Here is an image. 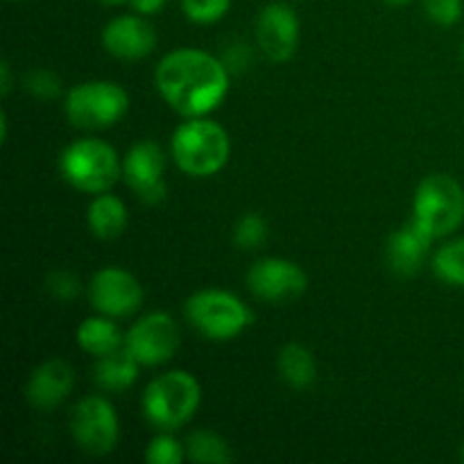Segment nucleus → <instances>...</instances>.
I'll list each match as a JSON object with an SVG mask.
<instances>
[{
	"label": "nucleus",
	"instance_id": "obj_2",
	"mask_svg": "<svg viewBox=\"0 0 464 464\" xmlns=\"http://www.w3.org/2000/svg\"><path fill=\"white\" fill-rule=\"evenodd\" d=\"M170 152L177 168L188 177H211L229 161V134L207 116L188 118L172 134Z\"/></svg>",
	"mask_w": 464,
	"mask_h": 464
},
{
	"label": "nucleus",
	"instance_id": "obj_20",
	"mask_svg": "<svg viewBox=\"0 0 464 464\" xmlns=\"http://www.w3.org/2000/svg\"><path fill=\"white\" fill-rule=\"evenodd\" d=\"M276 370H279L281 381L293 390L313 388L317 379L315 358L299 343H288L281 347L276 356Z\"/></svg>",
	"mask_w": 464,
	"mask_h": 464
},
{
	"label": "nucleus",
	"instance_id": "obj_23",
	"mask_svg": "<svg viewBox=\"0 0 464 464\" xmlns=\"http://www.w3.org/2000/svg\"><path fill=\"white\" fill-rule=\"evenodd\" d=\"M267 236H270V227H267L266 218L261 213H245L234 225V243L243 252H252V249L263 247Z\"/></svg>",
	"mask_w": 464,
	"mask_h": 464
},
{
	"label": "nucleus",
	"instance_id": "obj_16",
	"mask_svg": "<svg viewBox=\"0 0 464 464\" xmlns=\"http://www.w3.org/2000/svg\"><path fill=\"white\" fill-rule=\"evenodd\" d=\"M430 243L433 238L415 220L406 222L388 238L385 258H388L390 270L397 276H415L424 267Z\"/></svg>",
	"mask_w": 464,
	"mask_h": 464
},
{
	"label": "nucleus",
	"instance_id": "obj_15",
	"mask_svg": "<svg viewBox=\"0 0 464 464\" xmlns=\"http://www.w3.org/2000/svg\"><path fill=\"white\" fill-rule=\"evenodd\" d=\"M72 383H75V372L62 358H48L34 367L27 379L25 397L32 408L39 411H53L62 406L71 394Z\"/></svg>",
	"mask_w": 464,
	"mask_h": 464
},
{
	"label": "nucleus",
	"instance_id": "obj_7",
	"mask_svg": "<svg viewBox=\"0 0 464 464\" xmlns=\"http://www.w3.org/2000/svg\"><path fill=\"white\" fill-rule=\"evenodd\" d=\"M130 109V95L116 82L93 80L72 86L63 102L68 122L80 130H107Z\"/></svg>",
	"mask_w": 464,
	"mask_h": 464
},
{
	"label": "nucleus",
	"instance_id": "obj_3",
	"mask_svg": "<svg viewBox=\"0 0 464 464\" xmlns=\"http://www.w3.org/2000/svg\"><path fill=\"white\" fill-rule=\"evenodd\" d=\"M202 401L198 379L184 370H172L157 376L143 392L145 420L159 430H177L193 420Z\"/></svg>",
	"mask_w": 464,
	"mask_h": 464
},
{
	"label": "nucleus",
	"instance_id": "obj_13",
	"mask_svg": "<svg viewBox=\"0 0 464 464\" xmlns=\"http://www.w3.org/2000/svg\"><path fill=\"white\" fill-rule=\"evenodd\" d=\"M256 44L270 62L284 63L297 53L299 18L285 3H270L256 18Z\"/></svg>",
	"mask_w": 464,
	"mask_h": 464
},
{
	"label": "nucleus",
	"instance_id": "obj_24",
	"mask_svg": "<svg viewBox=\"0 0 464 464\" xmlns=\"http://www.w3.org/2000/svg\"><path fill=\"white\" fill-rule=\"evenodd\" d=\"M231 7V0H181L186 18L199 25H211L227 16Z\"/></svg>",
	"mask_w": 464,
	"mask_h": 464
},
{
	"label": "nucleus",
	"instance_id": "obj_30",
	"mask_svg": "<svg viewBox=\"0 0 464 464\" xmlns=\"http://www.w3.org/2000/svg\"><path fill=\"white\" fill-rule=\"evenodd\" d=\"M130 5L134 7V12L143 14V16H152V14L161 12L166 0H130Z\"/></svg>",
	"mask_w": 464,
	"mask_h": 464
},
{
	"label": "nucleus",
	"instance_id": "obj_26",
	"mask_svg": "<svg viewBox=\"0 0 464 464\" xmlns=\"http://www.w3.org/2000/svg\"><path fill=\"white\" fill-rule=\"evenodd\" d=\"M27 93L36 100H53L62 93V80L50 71H32L23 80Z\"/></svg>",
	"mask_w": 464,
	"mask_h": 464
},
{
	"label": "nucleus",
	"instance_id": "obj_18",
	"mask_svg": "<svg viewBox=\"0 0 464 464\" xmlns=\"http://www.w3.org/2000/svg\"><path fill=\"white\" fill-rule=\"evenodd\" d=\"M77 344L82 352L91 353L95 358H102L107 353L118 352L125 347V335L118 329L113 320L107 315L86 317L80 326H77Z\"/></svg>",
	"mask_w": 464,
	"mask_h": 464
},
{
	"label": "nucleus",
	"instance_id": "obj_8",
	"mask_svg": "<svg viewBox=\"0 0 464 464\" xmlns=\"http://www.w3.org/2000/svg\"><path fill=\"white\" fill-rule=\"evenodd\" d=\"M71 433L77 447L89 456H107L121 440V421L111 401L98 394L80 399L72 408Z\"/></svg>",
	"mask_w": 464,
	"mask_h": 464
},
{
	"label": "nucleus",
	"instance_id": "obj_35",
	"mask_svg": "<svg viewBox=\"0 0 464 464\" xmlns=\"http://www.w3.org/2000/svg\"><path fill=\"white\" fill-rule=\"evenodd\" d=\"M7 3H16V0H7Z\"/></svg>",
	"mask_w": 464,
	"mask_h": 464
},
{
	"label": "nucleus",
	"instance_id": "obj_27",
	"mask_svg": "<svg viewBox=\"0 0 464 464\" xmlns=\"http://www.w3.org/2000/svg\"><path fill=\"white\" fill-rule=\"evenodd\" d=\"M424 12L435 25L451 27L462 18V0H424Z\"/></svg>",
	"mask_w": 464,
	"mask_h": 464
},
{
	"label": "nucleus",
	"instance_id": "obj_31",
	"mask_svg": "<svg viewBox=\"0 0 464 464\" xmlns=\"http://www.w3.org/2000/svg\"><path fill=\"white\" fill-rule=\"evenodd\" d=\"M0 91H3V95H7L12 91V71H9L7 62L0 63Z\"/></svg>",
	"mask_w": 464,
	"mask_h": 464
},
{
	"label": "nucleus",
	"instance_id": "obj_22",
	"mask_svg": "<svg viewBox=\"0 0 464 464\" xmlns=\"http://www.w3.org/2000/svg\"><path fill=\"white\" fill-rule=\"evenodd\" d=\"M433 272L442 284L464 288V238L444 243L435 252Z\"/></svg>",
	"mask_w": 464,
	"mask_h": 464
},
{
	"label": "nucleus",
	"instance_id": "obj_11",
	"mask_svg": "<svg viewBox=\"0 0 464 464\" xmlns=\"http://www.w3.org/2000/svg\"><path fill=\"white\" fill-rule=\"evenodd\" d=\"M166 154L161 145L154 140H140L131 145L130 152L122 159V177L127 186L136 193V198L145 204H161L166 199Z\"/></svg>",
	"mask_w": 464,
	"mask_h": 464
},
{
	"label": "nucleus",
	"instance_id": "obj_36",
	"mask_svg": "<svg viewBox=\"0 0 464 464\" xmlns=\"http://www.w3.org/2000/svg\"><path fill=\"white\" fill-rule=\"evenodd\" d=\"M462 53H464V45H462Z\"/></svg>",
	"mask_w": 464,
	"mask_h": 464
},
{
	"label": "nucleus",
	"instance_id": "obj_4",
	"mask_svg": "<svg viewBox=\"0 0 464 464\" xmlns=\"http://www.w3.org/2000/svg\"><path fill=\"white\" fill-rule=\"evenodd\" d=\"M433 240L447 238L464 222V188L451 175L421 179L412 198V218Z\"/></svg>",
	"mask_w": 464,
	"mask_h": 464
},
{
	"label": "nucleus",
	"instance_id": "obj_9",
	"mask_svg": "<svg viewBox=\"0 0 464 464\" xmlns=\"http://www.w3.org/2000/svg\"><path fill=\"white\" fill-rule=\"evenodd\" d=\"M179 326L168 313H148L131 324L125 335V347L140 367H159L170 361L179 349Z\"/></svg>",
	"mask_w": 464,
	"mask_h": 464
},
{
	"label": "nucleus",
	"instance_id": "obj_10",
	"mask_svg": "<svg viewBox=\"0 0 464 464\" xmlns=\"http://www.w3.org/2000/svg\"><path fill=\"white\" fill-rule=\"evenodd\" d=\"M89 302L100 315H134L143 304V285L122 267H102L89 284Z\"/></svg>",
	"mask_w": 464,
	"mask_h": 464
},
{
	"label": "nucleus",
	"instance_id": "obj_19",
	"mask_svg": "<svg viewBox=\"0 0 464 464\" xmlns=\"http://www.w3.org/2000/svg\"><path fill=\"white\" fill-rule=\"evenodd\" d=\"M139 367L140 362L127 352V347H122L118 352L98 358L93 374L95 383H98V388L107 390V392H122V390L131 388L136 383Z\"/></svg>",
	"mask_w": 464,
	"mask_h": 464
},
{
	"label": "nucleus",
	"instance_id": "obj_29",
	"mask_svg": "<svg viewBox=\"0 0 464 464\" xmlns=\"http://www.w3.org/2000/svg\"><path fill=\"white\" fill-rule=\"evenodd\" d=\"M247 63H249V50L245 44L231 45V48L227 50L225 66L229 68V72L231 71H238V72L245 71V68H247Z\"/></svg>",
	"mask_w": 464,
	"mask_h": 464
},
{
	"label": "nucleus",
	"instance_id": "obj_5",
	"mask_svg": "<svg viewBox=\"0 0 464 464\" xmlns=\"http://www.w3.org/2000/svg\"><path fill=\"white\" fill-rule=\"evenodd\" d=\"M62 177L82 193H107L122 175V161L116 150L100 139H80L59 157Z\"/></svg>",
	"mask_w": 464,
	"mask_h": 464
},
{
	"label": "nucleus",
	"instance_id": "obj_32",
	"mask_svg": "<svg viewBox=\"0 0 464 464\" xmlns=\"http://www.w3.org/2000/svg\"><path fill=\"white\" fill-rule=\"evenodd\" d=\"M102 5H122V3H130V0H100Z\"/></svg>",
	"mask_w": 464,
	"mask_h": 464
},
{
	"label": "nucleus",
	"instance_id": "obj_21",
	"mask_svg": "<svg viewBox=\"0 0 464 464\" xmlns=\"http://www.w3.org/2000/svg\"><path fill=\"white\" fill-rule=\"evenodd\" d=\"M186 458L199 464H229L234 460V451L216 430L198 429L186 440Z\"/></svg>",
	"mask_w": 464,
	"mask_h": 464
},
{
	"label": "nucleus",
	"instance_id": "obj_12",
	"mask_svg": "<svg viewBox=\"0 0 464 464\" xmlns=\"http://www.w3.org/2000/svg\"><path fill=\"white\" fill-rule=\"evenodd\" d=\"M247 288L263 302H290L306 293L308 275L288 258H261L249 267Z\"/></svg>",
	"mask_w": 464,
	"mask_h": 464
},
{
	"label": "nucleus",
	"instance_id": "obj_14",
	"mask_svg": "<svg viewBox=\"0 0 464 464\" xmlns=\"http://www.w3.org/2000/svg\"><path fill=\"white\" fill-rule=\"evenodd\" d=\"M102 45L109 54L127 62H136L157 48V30L143 14L116 16L102 27Z\"/></svg>",
	"mask_w": 464,
	"mask_h": 464
},
{
	"label": "nucleus",
	"instance_id": "obj_25",
	"mask_svg": "<svg viewBox=\"0 0 464 464\" xmlns=\"http://www.w3.org/2000/svg\"><path fill=\"white\" fill-rule=\"evenodd\" d=\"M186 458V444L175 440L172 435L161 433L150 442L145 451V460L150 464H179Z\"/></svg>",
	"mask_w": 464,
	"mask_h": 464
},
{
	"label": "nucleus",
	"instance_id": "obj_28",
	"mask_svg": "<svg viewBox=\"0 0 464 464\" xmlns=\"http://www.w3.org/2000/svg\"><path fill=\"white\" fill-rule=\"evenodd\" d=\"M45 290L50 293V297L59 299V302H71V299H75L80 295L82 284L72 272L54 270L45 279Z\"/></svg>",
	"mask_w": 464,
	"mask_h": 464
},
{
	"label": "nucleus",
	"instance_id": "obj_33",
	"mask_svg": "<svg viewBox=\"0 0 464 464\" xmlns=\"http://www.w3.org/2000/svg\"><path fill=\"white\" fill-rule=\"evenodd\" d=\"M385 3L388 5H408V3H412V0H385Z\"/></svg>",
	"mask_w": 464,
	"mask_h": 464
},
{
	"label": "nucleus",
	"instance_id": "obj_1",
	"mask_svg": "<svg viewBox=\"0 0 464 464\" xmlns=\"http://www.w3.org/2000/svg\"><path fill=\"white\" fill-rule=\"evenodd\" d=\"M154 84L179 116L202 118L229 93V68L204 50H172L157 63Z\"/></svg>",
	"mask_w": 464,
	"mask_h": 464
},
{
	"label": "nucleus",
	"instance_id": "obj_17",
	"mask_svg": "<svg viewBox=\"0 0 464 464\" xmlns=\"http://www.w3.org/2000/svg\"><path fill=\"white\" fill-rule=\"evenodd\" d=\"M127 220V207L121 198L111 193H98L93 202L86 208V225L89 231L100 240H113L125 231Z\"/></svg>",
	"mask_w": 464,
	"mask_h": 464
},
{
	"label": "nucleus",
	"instance_id": "obj_6",
	"mask_svg": "<svg viewBox=\"0 0 464 464\" xmlns=\"http://www.w3.org/2000/svg\"><path fill=\"white\" fill-rule=\"evenodd\" d=\"M186 320L199 335L216 343L236 338L254 322L252 311L243 299L227 290H199L186 299Z\"/></svg>",
	"mask_w": 464,
	"mask_h": 464
},
{
	"label": "nucleus",
	"instance_id": "obj_34",
	"mask_svg": "<svg viewBox=\"0 0 464 464\" xmlns=\"http://www.w3.org/2000/svg\"><path fill=\"white\" fill-rule=\"evenodd\" d=\"M460 460L464 462V442H462V447H460Z\"/></svg>",
	"mask_w": 464,
	"mask_h": 464
}]
</instances>
